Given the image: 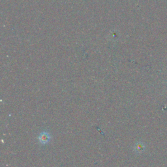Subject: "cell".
Segmentation results:
<instances>
[{
	"label": "cell",
	"mask_w": 167,
	"mask_h": 167,
	"mask_svg": "<svg viewBox=\"0 0 167 167\" xmlns=\"http://www.w3.org/2000/svg\"><path fill=\"white\" fill-rule=\"evenodd\" d=\"M144 150V146L142 143H138L135 146V150L137 153H141Z\"/></svg>",
	"instance_id": "cell-2"
},
{
	"label": "cell",
	"mask_w": 167,
	"mask_h": 167,
	"mask_svg": "<svg viewBox=\"0 0 167 167\" xmlns=\"http://www.w3.org/2000/svg\"><path fill=\"white\" fill-rule=\"evenodd\" d=\"M50 139H51V136L50 133H48L46 131L42 132V133H40L38 137V140L39 142L43 145H45L48 144L50 141Z\"/></svg>",
	"instance_id": "cell-1"
}]
</instances>
